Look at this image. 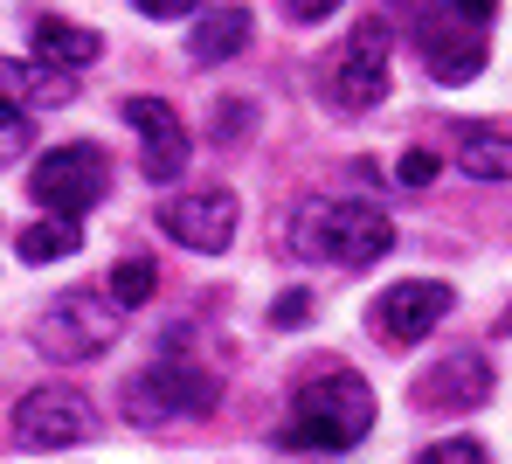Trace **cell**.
<instances>
[{"mask_svg": "<svg viewBox=\"0 0 512 464\" xmlns=\"http://www.w3.org/2000/svg\"><path fill=\"white\" fill-rule=\"evenodd\" d=\"M395 250V222L367 201H305L291 215V257L305 264H340V271H367Z\"/></svg>", "mask_w": 512, "mask_h": 464, "instance_id": "cell-1", "label": "cell"}, {"mask_svg": "<svg viewBox=\"0 0 512 464\" xmlns=\"http://www.w3.org/2000/svg\"><path fill=\"white\" fill-rule=\"evenodd\" d=\"M374 416H381V409H374V388L353 368H333V374H319V381L298 388V409H291V423L277 430V444L346 451V444H360V437L374 430Z\"/></svg>", "mask_w": 512, "mask_h": 464, "instance_id": "cell-2", "label": "cell"}, {"mask_svg": "<svg viewBox=\"0 0 512 464\" xmlns=\"http://www.w3.org/2000/svg\"><path fill=\"white\" fill-rule=\"evenodd\" d=\"M416 49L436 84H471L492 56V0H423Z\"/></svg>", "mask_w": 512, "mask_h": 464, "instance_id": "cell-3", "label": "cell"}, {"mask_svg": "<svg viewBox=\"0 0 512 464\" xmlns=\"http://www.w3.org/2000/svg\"><path fill=\"white\" fill-rule=\"evenodd\" d=\"M118 333H125V312L111 298H97V291H63L35 319V347L49 361H97V354L118 347Z\"/></svg>", "mask_w": 512, "mask_h": 464, "instance_id": "cell-4", "label": "cell"}, {"mask_svg": "<svg viewBox=\"0 0 512 464\" xmlns=\"http://www.w3.org/2000/svg\"><path fill=\"white\" fill-rule=\"evenodd\" d=\"M388 42H395V28H388L381 14H367L340 49L326 56L319 91H326L333 111H374V104L388 97Z\"/></svg>", "mask_w": 512, "mask_h": 464, "instance_id": "cell-5", "label": "cell"}, {"mask_svg": "<svg viewBox=\"0 0 512 464\" xmlns=\"http://www.w3.org/2000/svg\"><path fill=\"white\" fill-rule=\"evenodd\" d=\"M222 402V381L194 361H153L146 374L125 381V416L132 423H187V416H208Z\"/></svg>", "mask_w": 512, "mask_h": 464, "instance_id": "cell-6", "label": "cell"}, {"mask_svg": "<svg viewBox=\"0 0 512 464\" xmlns=\"http://www.w3.org/2000/svg\"><path fill=\"white\" fill-rule=\"evenodd\" d=\"M90 430H97V409L70 381H42V388H28L14 402V444L21 451H70V444H84Z\"/></svg>", "mask_w": 512, "mask_h": 464, "instance_id": "cell-7", "label": "cell"}, {"mask_svg": "<svg viewBox=\"0 0 512 464\" xmlns=\"http://www.w3.org/2000/svg\"><path fill=\"white\" fill-rule=\"evenodd\" d=\"M104 187H111V167H104L97 146H56V153H42L35 174H28V194H35L42 215H56V222L90 215V208L104 201Z\"/></svg>", "mask_w": 512, "mask_h": 464, "instance_id": "cell-8", "label": "cell"}, {"mask_svg": "<svg viewBox=\"0 0 512 464\" xmlns=\"http://www.w3.org/2000/svg\"><path fill=\"white\" fill-rule=\"evenodd\" d=\"M236 222H243V208H236V194H229V187L173 194L167 208H160V229H167L180 250H201V257H222V250L236 243Z\"/></svg>", "mask_w": 512, "mask_h": 464, "instance_id": "cell-9", "label": "cell"}, {"mask_svg": "<svg viewBox=\"0 0 512 464\" xmlns=\"http://www.w3.org/2000/svg\"><path fill=\"white\" fill-rule=\"evenodd\" d=\"M125 125L139 132V167H146V181H180L187 174V125H180V111L160 104V97H125Z\"/></svg>", "mask_w": 512, "mask_h": 464, "instance_id": "cell-10", "label": "cell"}, {"mask_svg": "<svg viewBox=\"0 0 512 464\" xmlns=\"http://www.w3.org/2000/svg\"><path fill=\"white\" fill-rule=\"evenodd\" d=\"M450 305H457V291H450V284L402 278V284H388V291L374 298V326H381L388 340H423Z\"/></svg>", "mask_w": 512, "mask_h": 464, "instance_id": "cell-11", "label": "cell"}, {"mask_svg": "<svg viewBox=\"0 0 512 464\" xmlns=\"http://www.w3.org/2000/svg\"><path fill=\"white\" fill-rule=\"evenodd\" d=\"M485 395H492V368L478 354H443V361H429V374L409 381L416 409H478Z\"/></svg>", "mask_w": 512, "mask_h": 464, "instance_id": "cell-12", "label": "cell"}, {"mask_svg": "<svg viewBox=\"0 0 512 464\" xmlns=\"http://www.w3.org/2000/svg\"><path fill=\"white\" fill-rule=\"evenodd\" d=\"M97 49H104L97 28H77V21H63V14H42V21H35V56H42L49 70H63V77L84 70V63H97Z\"/></svg>", "mask_w": 512, "mask_h": 464, "instance_id": "cell-13", "label": "cell"}, {"mask_svg": "<svg viewBox=\"0 0 512 464\" xmlns=\"http://www.w3.org/2000/svg\"><path fill=\"white\" fill-rule=\"evenodd\" d=\"M187 49H194V63H229V56H243V49H250V7H208L201 28L187 35Z\"/></svg>", "mask_w": 512, "mask_h": 464, "instance_id": "cell-14", "label": "cell"}, {"mask_svg": "<svg viewBox=\"0 0 512 464\" xmlns=\"http://www.w3.org/2000/svg\"><path fill=\"white\" fill-rule=\"evenodd\" d=\"M457 167L471 181H512V139L506 132H464L457 139Z\"/></svg>", "mask_w": 512, "mask_h": 464, "instance_id": "cell-15", "label": "cell"}, {"mask_svg": "<svg viewBox=\"0 0 512 464\" xmlns=\"http://www.w3.org/2000/svg\"><path fill=\"white\" fill-rule=\"evenodd\" d=\"M84 236H77V222H56V215H42V222H28L21 236H14V250H21V264H56V257H70Z\"/></svg>", "mask_w": 512, "mask_h": 464, "instance_id": "cell-16", "label": "cell"}, {"mask_svg": "<svg viewBox=\"0 0 512 464\" xmlns=\"http://www.w3.org/2000/svg\"><path fill=\"white\" fill-rule=\"evenodd\" d=\"M153 284H160L153 257H125V264L111 271V291H104V298H111L118 312H132V305H146V298H153Z\"/></svg>", "mask_w": 512, "mask_h": 464, "instance_id": "cell-17", "label": "cell"}, {"mask_svg": "<svg viewBox=\"0 0 512 464\" xmlns=\"http://www.w3.org/2000/svg\"><path fill=\"white\" fill-rule=\"evenodd\" d=\"M416 464H485V444H478V437H443V444H429Z\"/></svg>", "mask_w": 512, "mask_h": 464, "instance_id": "cell-18", "label": "cell"}, {"mask_svg": "<svg viewBox=\"0 0 512 464\" xmlns=\"http://www.w3.org/2000/svg\"><path fill=\"white\" fill-rule=\"evenodd\" d=\"M395 174H402V187H429V181H436V153H429V146H409Z\"/></svg>", "mask_w": 512, "mask_h": 464, "instance_id": "cell-19", "label": "cell"}, {"mask_svg": "<svg viewBox=\"0 0 512 464\" xmlns=\"http://www.w3.org/2000/svg\"><path fill=\"white\" fill-rule=\"evenodd\" d=\"M270 319H277V326H305V319H312V298H305V291H284V298L270 305Z\"/></svg>", "mask_w": 512, "mask_h": 464, "instance_id": "cell-20", "label": "cell"}, {"mask_svg": "<svg viewBox=\"0 0 512 464\" xmlns=\"http://www.w3.org/2000/svg\"><path fill=\"white\" fill-rule=\"evenodd\" d=\"M21 153H28V118L14 111V118L0 125V167H7V160H21Z\"/></svg>", "mask_w": 512, "mask_h": 464, "instance_id": "cell-21", "label": "cell"}, {"mask_svg": "<svg viewBox=\"0 0 512 464\" xmlns=\"http://www.w3.org/2000/svg\"><path fill=\"white\" fill-rule=\"evenodd\" d=\"M346 0H284V14H291V21H305V28H319V21H326V14H340Z\"/></svg>", "mask_w": 512, "mask_h": 464, "instance_id": "cell-22", "label": "cell"}, {"mask_svg": "<svg viewBox=\"0 0 512 464\" xmlns=\"http://www.w3.org/2000/svg\"><path fill=\"white\" fill-rule=\"evenodd\" d=\"M139 14H153V21H173V14H194L201 0H132Z\"/></svg>", "mask_w": 512, "mask_h": 464, "instance_id": "cell-23", "label": "cell"}, {"mask_svg": "<svg viewBox=\"0 0 512 464\" xmlns=\"http://www.w3.org/2000/svg\"><path fill=\"white\" fill-rule=\"evenodd\" d=\"M499 333H512V312H506V319H499Z\"/></svg>", "mask_w": 512, "mask_h": 464, "instance_id": "cell-24", "label": "cell"}]
</instances>
